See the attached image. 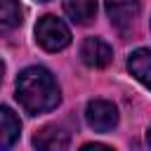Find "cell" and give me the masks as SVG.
<instances>
[{"label":"cell","mask_w":151,"mask_h":151,"mask_svg":"<svg viewBox=\"0 0 151 151\" xmlns=\"http://www.w3.org/2000/svg\"><path fill=\"white\" fill-rule=\"evenodd\" d=\"M40 2H45V0H40Z\"/></svg>","instance_id":"cell-14"},{"label":"cell","mask_w":151,"mask_h":151,"mask_svg":"<svg viewBox=\"0 0 151 151\" xmlns=\"http://www.w3.org/2000/svg\"><path fill=\"white\" fill-rule=\"evenodd\" d=\"M146 139H149V144H151V130H149V137H146Z\"/></svg>","instance_id":"cell-13"},{"label":"cell","mask_w":151,"mask_h":151,"mask_svg":"<svg viewBox=\"0 0 151 151\" xmlns=\"http://www.w3.org/2000/svg\"><path fill=\"white\" fill-rule=\"evenodd\" d=\"M111 57H113V50L109 47V42H104L101 38H87L83 45H80V59L92 66V68H104L111 64Z\"/></svg>","instance_id":"cell-6"},{"label":"cell","mask_w":151,"mask_h":151,"mask_svg":"<svg viewBox=\"0 0 151 151\" xmlns=\"http://www.w3.org/2000/svg\"><path fill=\"white\" fill-rule=\"evenodd\" d=\"M35 40H38V45H40L42 50H47V52H59V50L68 47V42H71V31H68V26H66L61 19L47 14V17L38 19V24H35Z\"/></svg>","instance_id":"cell-2"},{"label":"cell","mask_w":151,"mask_h":151,"mask_svg":"<svg viewBox=\"0 0 151 151\" xmlns=\"http://www.w3.org/2000/svg\"><path fill=\"white\" fill-rule=\"evenodd\" d=\"M17 99L26 113L40 116L57 109L61 94L54 76L42 66H28L17 78Z\"/></svg>","instance_id":"cell-1"},{"label":"cell","mask_w":151,"mask_h":151,"mask_svg":"<svg viewBox=\"0 0 151 151\" xmlns=\"http://www.w3.org/2000/svg\"><path fill=\"white\" fill-rule=\"evenodd\" d=\"M64 12L73 24H90L97 14L94 0H64Z\"/></svg>","instance_id":"cell-9"},{"label":"cell","mask_w":151,"mask_h":151,"mask_svg":"<svg viewBox=\"0 0 151 151\" xmlns=\"http://www.w3.org/2000/svg\"><path fill=\"white\" fill-rule=\"evenodd\" d=\"M85 120L94 132H111L118 125V109L106 99H92L85 109Z\"/></svg>","instance_id":"cell-3"},{"label":"cell","mask_w":151,"mask_h":151,"mask_svg":"<svg viewBox=\"0 0 151 151\" xmlns=\"http://www.w3.org/2000/svg\"><path fill=\"white\" fill-rule=\"evenodd\" d=\"M127 68H130V73H132L142 85H146V87L151 90V50H146V47L134 50V52L127 57Z\"/></svg>","instance_id":"cell-8"},{"label":"cell","mask_w":151,"mask_h":151,"mask_svg":"<svg viewBox=\"0 0 151 151\" xmlns=\"http://www.w3.org/2000/svg\"><path fill=\"white\" fill-rule=\"evenodd\" d=\"M106 14L118 31H130L139 17V0H106Z\"/></svg>","instance_id":"cell-4"},{"label":"cell","mask_w":151,"mask_h":151,"mask_svg":"<svg viewBox=\"0 0 151 151\" xmlns=\"http://www.w3.org/2000/svg\"><path fill=\"white\" fill-rule=\"evenodd\" d=\"M19 24H21L19 0H0V35L14 31Z\"/></svg>","instance_id":"cell-10"},{"label":"cell","mask_w":151,"mask_h":151,"mask_svg":"<svg viewBox=\"0 0 151 151\" xmlns=\"http://www.w3.org/2000/svg\"><path fill=\"white\" fill-rule=\"evenodd\" d=\"M21 134V123L17 113L7 106H0V151H7L17 144Z\"/></svg>","instance_id":"cell-7"},{"label":"cell","mask_w":151,"mask_h":151,"mask_svg":"<svg viewBox=\"0 0 151 151\" xmlns=\"http://www.w3.org/2000/svg\"><path fill=\"white\" fill-rule=\"evenodd\" d=\"M35 151H66L68 149V132L59 125H47L33 134Z\"/></svg>","instance_id":"cell-5"},{"label":"cell","mask_w":151,"mask_h":151,"mask_svg":"<svg viewBox=\"0 0 151 151\" xmlns=\"http://www.w3.org/2000/svg\"><path fill=\"white\" fill-rule=\"evenodd\" d=\"M80 151H113V149H109V146H104V144H85Z\"/></svg>","instance_id":"cell-11"},{"label":"cell","mask_w":151,"mask_h":151,"mask_svg":"<svg viewBox=\"0 0 151 151\" xmlns=\"http://www.w3.org/2000/svg\"><path fill=\"white\" fill-rule=\"evenodd\" d=\"M2 76H5V64H2V59H0V83H2Z\"/></svg>","instance_id":"cell-12"}]
</instances>
